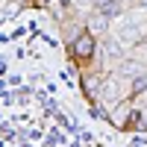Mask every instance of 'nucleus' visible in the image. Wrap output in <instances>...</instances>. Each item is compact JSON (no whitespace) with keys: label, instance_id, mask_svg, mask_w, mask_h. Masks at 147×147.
<instances>
[{"label":"nucleus","instance_id":"nucleus-2","mask_svg":"<svg viewBox=\"0 0 147 147\" xmlns=\"http://www.w3.org/2000/svg\"><path fill=\"white\" fill-rule=\"evenodd\" d=\"M109 30V24H106V15H94L91 21H88V32L91 35H103Z\"/></svg>","mask_w":147,"mask_h":147},{"label":"nucleus","instance_id":"nucleus-1","mask_svg":"<svg viewBox=\"0 0 147 147\" xmlns=\"http://www.w3.org/2000/svg\"><path fill=\"white\" fill-rule=\"evenodd\" d=\"M74 53H77L80 59H88V56L94 53V41H91V32H85V35H80V38H77V44H74Z\"/></svg>","mask_w":147,"mask_h":147}]
</instances>
